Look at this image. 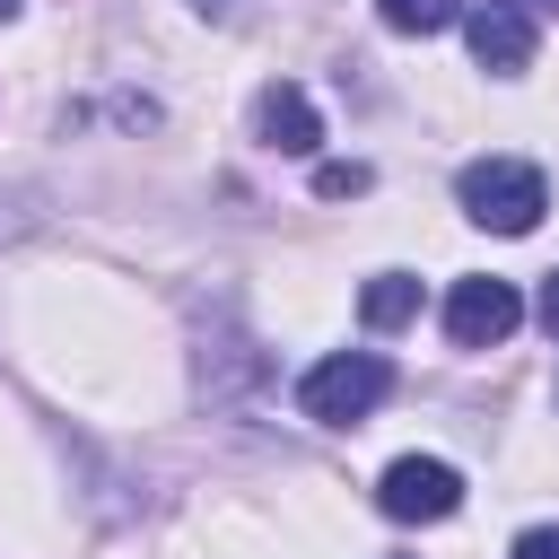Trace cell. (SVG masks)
<instances>
[{
	"label": "cell",
	"instance_id": "6da1fadb",
	"mask_svg": "<svg viewBox=\"0 0 559 559\" xmlns=\"http://www.w3.org/2000/svg\"><path fill=\"white\" fill-rule=\"evenodd\" d=\"M454 201H463V218L489 227V236H533L542 210H550V183H542V166H524V157H472V166L454 175Z\"/></svg>",
	"mask_w": 559,
	"mask_h": 559
},
{
	"label": "cell",
	"instance_id": "7a4b0ae2",
	"mask_svg": "<svg viewBox=\"0 0 559 559\" xmlns=\"http://www.w3.org/2000/svg\"><path fill=\"white\" fill-rule=\"evenodd\" d=\"M384 393H393V358H376V349H332L297 376V411L323 428H358Z\"/></svg>",
	"mask_w": 559,
	"mask_h": 559
},
{
	"label": "cell",
	"instance_id": "3957f363",
	"mask_svg": "<svg viewBox=\"0 0 559 559\" xmlns=\"http://www.w3.org/2000/svg\"><path fill=\"white\" fill-rule=\"evenodd\" d=\"M376 507H384L393 524H445V515L463 507V472L437 463V454H402V463H384Z\"/></svg>",
	"mask_w": 559,
	"mask_h": 559
},
{
	"label": "cell",
	"instance_id": "277c9868",
	"mask_svg": "<svg viewBox=\"0 0 559 559\" xmlns=\"http://www.w3.org/2000/svg\"><path fill=\"white\" fill-rule=\"evenodd\" d=\"M524 323V297H515V280H454V297H445V341L454 349H498L507 332Z\"/></svg>",
	"mask_w": 559,
	"mask_h": 559
},
{
	"label": "cell",
	"instance_id": "5b68a950",
	"mask_svg": "<svg viewBox=\"0 0 559 559\" xmlns=\"http://www.w3.org/2000/svg\"><path fill=\"white\" fill-rule=\"evenodd\" d=\"M253 140L280 148V157H314V148H323V114H314V96H306L297 79H271V87L253 96Z\"/></svg>",
	"mask_w": 559,
	"mask_h": 559
},
{
	"label": "cell",
	"instance_id": "8992f818",
	"mask_svg": "<svg viewBox=\"0 0 559 559\" xmlns=\"http://www.w3.org/2000/svg\"><path fill=\"white\" fill-rule=\"evenodd\" d=\"M463 35H472V61H480L489 79H524V70H533V17H524L515 0H480V9L463 17Z\"/></svg>",
	"mask_w": 559,
	"mask_h": 559
},
{
	"label": "cell",
	"instance_id": "52a82bcc",
	"mask_svg": "<svg viewBox=\"0 0 559 559\" xmlns=\"http://www.w3.org/2000/svg\"><path fill=\"white\" fill-rule=\"evenodd\" d=\"M419 314V280L411 271H376L367 288H358V323L367 332H393V323H411Z\"/></svg>",
	"mask_w": 559,
	"mask_h": 559
},
{
	"label": "cell",
	"instance_id": "ba28073f",
	"mask_svg": "<svg viewBox=\"0 0 559 559\" xmlns=\"http://www.w3.org/2000/svg\"><path fill=\"white\" fill-rule=\"evenodd\" d=\"M376 17H384L393 35H445V26L463 17V0H376Z\"/></svg>",
	"mask_w": 559,
	"mask_h": 559
},
{
	"label": "cell",
	"instance_id": "9c48e42d",
	"mask_svg": "<svg viewBox=\"0 0 559 559\" xmlns=\"http://www.w3.org/2000/svg\"><path fill=\"white\" fill-rule=\"evenodd\" d=\"M367 183H376L367 166H341V157H332V166H314V192H323V201H358Z\"/></svg>",
	"mask_w": 559,
	"mask_h": 559
},
{
	"label": "cell",
	"instance_id": "30bf717a",
	"mask_svg": "<svg viewBox=\"0 0 559 559\" xmlns=\"http://www.w3.org/2000/svg\"><path fill=\"white\" fill-rule=\"evenodd\" d=\"M507 559H559V524H533V533H515V550Z\"/></svg>",
	"mask_w": 559,
	"mask_h": 559
},
{
	"label": "cell",
	"instance_id": "8fae6325",
	"mask_svg": "<svg viewBox=\"0 0 559 559\" xmlns=\"http://www.w3.org/2000/svg\"><path fill=\"white\" fill-rule=\"evenodd\" d=\"M542 323H550V332H559V271H550V280H542Z\"/></svg>",
	"mask_w": 559,
	"mask_h": 559
},
{
	"label": "cell",
	"instance_id": "7c38bea8",
	"mask_svg": "<svg viewBox=\"0 0 559 559\" xmlns=\"http://www.w3.org/2000/svg\"><path fill=\"white\" fill-rule=\"evenodd\" d=\"M192 9H201V17H218V26H227V17H236V9H245V0H192Z\"/></svg>",
	"mask_w": 559,
	"mask_h": 559
},
{
	"label": "cell",
	"instance_id": "4fadbf2b",
	"mask_svg": "<svg viewBox=\"0 0 559 559\" xmlns=\"http://www.w3.org/2000/svg\"><path fill=\"white\" fill-rule=\"evenodd\" d=\"M17 227H26V210H9V201H0V245H9Z\"/></svg>",
	"mask_w": 559,
	"mask_h": 559
},
{
	"label": "cell",
	"instance_id": "5bb4252c",
	"mask_svg": "<svg viewBox=\"0 0 559 559\" xmlns=\"http://www.w3.org/2000/svg\"><path fill=\"white\" fill-rule=\"evenodd\" d=\"M515 9H524V17H533V9H559V0H515Z\"/></svg>",
	"mask_w": 559,
	"mask_h": 559
},
{
	"label": "cell",
	"instance_id": "9a60e30c",
	"mask_svg": "<svg viewBox=\"0 0 559 559\" xmlns=\"http://www.w3.org/2000/svg\"><path fill=\"white\" fill-rule=\"evenodd\" d=\"M0 17H17V0H0Z\"/></svg>",
	"mask_w": 559,
	"mask_h": 559
}]
</instances>
